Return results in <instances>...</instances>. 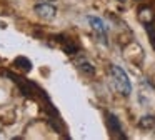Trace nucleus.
<instances>
[{"instance_id": "obj_3", "label": "nucleus", "mask_w": 155, "mask_h": 140, "mask_svg": "<svg viewBox=\"0 0 155 140\" xmlns=\"http://www.w3.org/2000/svg\"><path fill=\"white\" fill-rule=\"evenodd\" d=\"M87 20H88V23H90V27L98 33V35H105V33H107V25H105V22H104L102 18L88 15V17H87Z\"/></svg>"}, {"instance_id": "obj_8", "label": "nucleus", "mask_w": 155, "mask_h": 140, "mask_svg": "<svg viewBox=\"0 0 155 140\" xmlns=\"http://www.w3.org/2000/svg\"><path fill=\"white\" fill-rule=\"evenodd\" d=\"M137 2H140V0H137Z\"/></svg>"}, {"instance_id": "obj_1", "label": "nucleus", "mask_w": 155, "mask_h": 140, "mask_svg": "<svg viewBox=\"0 0 155 140\" xmlns=\"http://www.w3.org/2000/svg\"><path fill=\"white\" fill-rule=\"evenodd\" d=\"M110 73H112V78H114V85L115 88L118 90V93H122L124 97H128L132 92V85H130V80H128L127 73L122 67L118 65H112L110 67Z\"/></svg>"}, {"instance_id": "obj_2", "label": "nucleus", "mask_w": 155, "mask_h": 140, "mask_svg": "<svg viewBox=\"0 0 155 140\" xmlns=\"http://www.w3.org/2000/svg\"><path fill=\"white\" fill-rule=\"evenodd\" d=\"M55 7L52 5V3H38V5H35V13H37L38 17H42V18L45 20H50L55 17Z\"/></svg>"}, {"instance_id": "obj_5", "label": "nucleus", "mask_w": 155, "mask_h": 140, "mask_svg": "<svg viewBox=\"0 0 155 140\" xmlns=\"http://www.w3.org/2000/svg\"><path fill=\"white\" fill-rule=\"evenodd\" d=\"M138 128L143 132H155V117L153 115H145L138 120Z\"/></svg>"}, {"instance_id": "obj_6", "label": "nucleus", "mask_w": 155, "mask_h": 140, "mask_svg": "<svg viewBox=\"0 0 155 140\" xmlns=\"http://www.w3.org/2000/svg\"><path fill=\"white\" fill-rule=\"evenodd\" d=\"M77 65H78V68H80L84 73H87V75H94L95 73V67L92 65L87 58H78Z\"/></svg>"}, {"instance_id": "obj_7", "label": "nucleus", "mask_w": 155, "mask_h": 140, "mask_svg": "<svg viewBox=\"0 0 155 140\" xmlns=\"http://www.w3.org/2000/svg\"><path fill=\"white\" fill-rule=\"evenodd\" d=\"M15 65L20 67L22 70H25V72H30L32 68V63L28 58H25V57H18V58H15Z\"/></svg>"}, {"instance_id": "obj_4", "label": "nucleus", "mask_w": 155, "mask_h": 140, "mask_svg": "<svg viewBox=\"0 0 155 140\" xmlns=\"http://www.w3.org/2000/svg\"><path fill=\"white\" fill-rule=\"evenodd\" d=\"M107 123H108V128H110V132H114L117 137H120V138H124V133H122V127H120V122H118V118L114 115V113H108L107 115Z\"/></svg>"}]
</instances>
